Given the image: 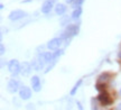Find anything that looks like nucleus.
I'll use <instances>...</instances> for the list:
<instances>
[{
	"mask_svg": "<svg viewBox=\"0 0 121 110\" xmlns=\"http://www.w3.org/2000/svg\"><path fill=\"white\" fill-rule=\"evenodd\" d=\"M66 6L64 4H57L56 7H55V13H56L57 16H62V15H64L65 11H66Z\"/></svg>",
	"mask_w": 121,
	"mask_h": 110,
	"instance_id": "nucleus-14",
	"label": "nucleus"
},
{
	"mask_svg": "<svg viewBox=\"0 0 121 110\" xmlns=\"http://www.w3.org/2000/svg\"><path fill=\"white\" fill-rule=\"evenodd\" d=\"M78 31H80V26L78 25H67L66 28L64 29V31L62 33L60 37L63 38L65 44L67 45L69 42L71 40V38L78 34Z\"/></svg>",
	"mask_w": 121,
	"mask_h": 110,
	"instance_id": "nucleus-1",
	"label": "nucleus"
},
{
	"mask_svg": "<svg viewBox=\"0 0 121 110\" xmlns=\"http://www.w3.org/2000/svg\"><path fill=\"white\" fill-rule=\"evenodd\" d=\"M120 93H121V89H120Z\"/></svg>",
	"mask_w": 121,
	"mask_h": 110,
	"instance_id": "nucleus-25",
	"label": "nucleus"
},
{
	"mask_svg": "<svg viewBox=\"0 0 121 110\" xmlns=\"http://www.w3.org/2000/svg\"><path fill=\"white\" fill-rule=\"evenodd\" d=\"M31 66H33V69L35 71H40V70H43V67L45 66V63L37 57V58H35V60L31 61Z\"/></svg>",
	"mask_w": 121,
	"mask_h": 110,
	"instance_id": "nucleus-12",
	"label": "nucleus"
},
{
	"mask_svg": "<svg viewBox=\"0 0 121 110\" xmlns=\"http://www.w3.org/2000/svg\"><path fill=\"white\" fill-rule=\"evenodd\" d=\"M30 82H31V87H33V90H34L35 92H39L40 91V89H42V84H40V80L37 75H34L31 80H30Z\"/></svg>",
	"mask_w": 121,
	"mask_h": 110,
	"instance_id": "nucleus-11",
	"label": "nucleus"
},
{
	"mask_svg": "<svg viewBox=\"0 0 121 110\" xmlns=\"http://www.w3.org/2000/svg\"><path fill=\"white\" fill-rule=\"evenodd\" d=\"M27 16V13L24 11V10H20V9H16V10H13L11 13H9L8 18L11 20V22H17L19 19H22Z\"/></svg>",
	"mask_w": 121,
	"mask_h": 110,
	"instance_id": "nucleus-4",
	"label": "nucleus"
},
{
	"mask_svg": "<svg viewBox=\"0 0 121 110\" xmlns=\"http://www.w3.org/2000/svg\"><path fill=\"white\" fill-rule=\"evenodd\" d=\"M31 69H33V66L30 63L28 62H24L20 64V74L22 76H27V75H29V73L31 72Z\"/></svg>",
	"mask_w": 121,
	"mask_h": 110,
	"instance_id": "nucleus-9",
	"label": "nucleus"
},
{
	"mask_svg": "<svg viewBox=\"0 0 121 110\" xmlns=\"http://www.w3.org/2000/svg\"><path fill=\"white\" fill-rule=\"evenodd\" d=\"M8 70L13 76H16L20 73V64L17 60H11L8 64Z\"/></svg>",
	"mask_w": 121,
	"mask_h": 110,
	"instance_id": "nucleus-3",
	"label": "nucleus"
},
{
	"mask_svg": "<svg viewBox=\"0 0 121 110\" xmlns=\"http://www.w3.org/2000/svg\"><path fill=\"white\" fill-rule=\"evenodd\" d=\"M117 109H121V103H120V105H119V106L117 107Z\"/></svg>",
	"mask_w": 121,
	"mask_h": 110,
	"instance_id": "nucleus-24",
	"label": "nucleus"
},
{
	"mask_svg": "<svg viewBox=\"0 0 121 110\" xmlns=\"http://www.w3.org/2000/svg\"><path fill=\"white\" fill-rule=\"evenodd\" d=\"M71 18H72V17H71ZM71 18H69V17L63 18V19H62V22H60L62 26H67V25H69V19H71Z\"/></svg>",
	"mask_w": 121,
	"mask_h": 110,
	"instance_id": "nucleus-19",
	"label": "nucleus"
},
{
	"mask_svg": "<svg viewBox=\"0 0 121 110\" xmlns=\"http://www.w3.org/2000/svg\"><path fill=\"white\" fill-rule=\"evenodd\" d=\"M78 108H80V109H81V110L83 109V107L81 106V103H80V102H78Z\"/></svg>",
	"mask_w": 121,
	"mask_h": 110,
	"instance_id": "nucleus-22",
	"label": "nucleus"
},
{
	"mask_svg": "<svg viewBox=\"0 0 121 110\" xmlns=\"http://www.w3.org/2000/svg\"><path fill=\"white\" fill-rule=\"evenodd\" d=\"M118 57H119V58H120V60H121V51H120V52H119V54H118Z\"/></svg>",
	"mask_w": 121,
	"mask_h": 110,
	"instance_id": "nucleus-23",
	"label": "nucleus"
},
{
	"mask_svg": "<svg viewBox=\"0 0 121 110\" xmlns=\"http://www.w3.org/2000/svg\"><path fill=\"white\" fill-rule=\"evenodd\" d=\"M111 79V75L108 72H104L102 74H100L98 76V83H107L109 80Z\"/></svg>",
	"mask_w": 121,
	"mask_h": 110,
	"instance_id": "nucleus-13",
	"label": "nucleus"
},
{
	"mask_svg": "<svg viewBox=\"0 0 121 110\" xmlns=\"http://www.w3.org/2000/svg\"><path fill=\"white\" fill-rule=\"evenodd\" d=\"M98 101L102 105V106H110L111 103H112V99H111V97H110V94H109L105 90L104 91H101V92H99V94H98Z\"/></svg>",
	"mask_w": 121,
	"mask_h": 110,
	"instance_id": "nucleus-2",
	"label": "nucleus"
},
{
	"mask_svg": "<svg viewBox=\"0 0 121 110\" xmlns=\"http://www.w3.org/2000/svg\"><path fill=\"white\" fill-rule=\"evenodd\" d=\"M81 84H82V80L80 79L78 82H76V83L74 84V87H73V89L71 90L69 94H71V96H75V93H76V91L78 90V88H80V85H81Z\"/></svg>",
	"mask_w": 121,
	"mask_h": 110,
	"instance_id": "nucleus-16",
	"label": "nucleus"
},
{
	"mask_svg": "<svg viewBox=\"0 0 121 110\" xmlns=\"http://www.w3.org/2000/svg\"><path fill=\"white\" fill-rule=\"evenodd\" d=\"M7 90L10 93H16L19 90V82L15 79H10L7 84Z\"/></svg>",
	"mask_w": 121,
	"mask_h": 110,
	"instance_id": "nucleus-6",
	"label": "nucleus"
},
{
	"mask_svg": "<svg viewBox=\"0 0 121 110\" xmlns=\"http://www.w3.org/2000/svg\"><path fill=\"white\" fill-rule=\"evenodd\" d=\"M84 1H85V0H75L73 2V8L75 9V8H78V7H81Z\"/></svg>",
	"mask_w": 121,
	"mask_h": 110,
	"instance_id": "nucleus-18",
	"label": "nucleus"
},
{
	"mask_svg": "<svg viewBox=\"0 0 121 110\" xmlns=\"http://www.w3.org/2000/svg\"><path fill=\"white\" fill-rule=\"evenodd\" d=\"M19 97L22 100H28L31 97V90L28 87H22L19 89Z\"/></svg>",
	"mask_w": 121,
	"mask_h": 110,
	"instance_id": "nucleus-10",
	"label": "nucleus"
},
{
	"mask_svg": "<svg viewBox=\"0 0 121 110\" xmlns=\"http://www.w3.org/2000/svg\"><path fill=\"white\" fill-rule=\"evenodd\" d=\"M37 57H38L39 60H42V61H43L45 64H49V63L54 62V55H53L52 52H46V53H42V54H39Z\"/></svg>",
	"mask_w": 121,
	"mask_h": 110,
	"instance_id": "nucleus-7",
	"label": "nucleus"
},
{
	"mask_svg": "<svg viewBox=\"0 0 121 110\" xmlns=\"http://www.w3.org/2000/svg\"><path fill=\"white\" fill-rule=\"evenodd\" d=\"M64 43V40L62 37H56V38H53L47 43V47L51 51H56L62 46V44Z\"/></svg>",
	"mask_w": 121,
	"mask_h": 110,
	"instance_id": "nucleus-5",
	"label": "nucleus"
},
{
	"mask_svg": "<svg viewBox=\"0 0 121 110\" xmlns=\"http://www.w3.org/2000/svg\"><path fill=\"white\" fill-rule=\"evenodd\" d=\"M54 4H55V0H46V1H44V4H42V8H40L42 13H51V10L54 7Z\"/></svg>",
	"mask_w": 121,
	"mask_h": 110,
	"instance_id": "nucleus-8",
	"label": "nucleus"
},
{
	"mask_svg": "<svg viewBox=\"0 0 121 110\" xmlns=\"http://www.w3.org/2000/svg\"><path fill=\"white\" fill-rule=\"evenodd\" d=\"M0 49H1V54L4 53V46L2 44H1V46H0Z\"/></svg>",
	"mask_w": 121,
	"mask_h": 110,
	"instance_id": "nucleus-20",
	"label": "nucleus"
},
{
	"mask_svg": "<svg viewBox=\"0 0 121 110\" xmlns=\"http://www.w3.org/2000/svg\"><path fill=\"white\" fill-rule=\"evenodd\" d=\"M95 89L101 92V91H104L105 90V83H96L95 84Z\"/></svg>",
	"mask_w": 121,
	"mask_h": 110,
	"instance_id": "nucleus-17",
	"label": "nucleus"
},
{
	"mask_svg": "<svg viewBox=\"0 0 121 110\" xmlns=\"http://www.w3.org/2000/svg\"><path fill=\"white\" fill-rule=\"evenodd\" d=\"M65 1H66V4H73L75 0H65Z\"/></svg>",
	"mask_w": 121,
	"mask_h": 110,
	"instance_id": "nucleus-21",
	"label": "nucleus"
},
{
	"mask_svg": "<svg viewBox=\"0 0 121 110\" xmlns=\"http://www.w3.org/2000/svg\"><path fill=\"white\" fill-rule=\"evenodd\" d=\"M81 13H82V8L81 7L75 8L73 10V13H72V19H78L80 16H81Z\"/></svg>",
	"mask_w": 121,
	"mask_h": 110,
	"instance_id": "nucleus-15",
	"label": "nucleus"
}]
</instances>
